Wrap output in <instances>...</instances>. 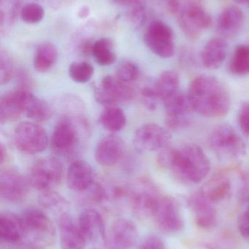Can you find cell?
I'll return each instance as SVG.
<instances>
[{
  "label": "cell",
  "instance_id": "cell-1",
  "mask_svg": "<svg viewBox=\"0 0 249 249\" xmlns=\"http://www.w3.org/2000/svg\"><path fill=\"white\" fill-rule=\"evenodd\" d=\"M157 161L162 168L171 171L177 179L186 184L202 182L211 171L209 157L195 143L161 150Z\"/></svg>",
  "mask_w": 249,
  "mask_h": 249
},
{
  "label": "cell",
  "instance_id": "cell-2",
  "mask_svg": "<svg viewBox=\"0 0 249 249\" xmlns=\"http://www.w3.org/2000/svg\"><path fill=\"white\" fill-rule=\"evenodd\" d=\"M187 95L193 111L205 118H223L230 109L229 92L213 76L201 74L196 77L189 86Z\"/></svg>",
  "mask_w": 249,
  "mask_h": 249
},
{
  "label": "cell",
  "instance_id": "cell-3",
  "mask_svg": "<svg viewBox=\"0 0 249 249\" xmlns=\"http://www.w3.org/2000/svg\"><path fill=\"white\" fill-rule=\"evenodd\" d=\"M91 136L90 124L81 115H65L54 127L51 139L52 150L70 157L78 152Z\"/></svg>",
  "mask_w": 249,
  "mask_h": 249
},
{
  "label": "cell",
  "instance_id": "cell-4",
  "mask_svg": "<svg viewBox=\"0 0 249 249\" xmlns=\"http://www.w3.org/2000/svg\"><path fill=\"white\" fill-rule=\"evenodd\" d=\"M175 15L183 33L192 40L199 39L212 24L211 16L202 0H180Z\"/></svg>",
  "mask_w": 249,
  "mask_h": 249
},
{
  "label": "cell",
  "instance_id": "cell-5",
  "mask_svg": "<svg viewBox=\"0 0 249 249\" xmlns=\"http://www.w3.org/2000/svg\"><path fill=\"white\" fill-rule=\"evenodd\" d=\"M209 144L222 160L241 159L247 155L246 143L229 124L216 126L209 136Z\"/></svg>",
  "mask_w": 249,
  "mask_h": 249
},
{
  "label": "cell",
  "instance_id": "cell-6",
  "mask_svg": "<svg viewBox=\"0 0 249 249\" xmlns=\"http://www.w3.org/2000/svg\"><path fill=\"white\" fill-rule=\"evenodd\" d=\"M64 175V168L61 161L55 157L42 158L35 162L29 174L30 185L38 191L53 190L57 187Z\"/></svg>",
  "mask_w": 249,
  "mask_h": 249
},
{
  "label": "cell",
  "instance_id": "cell-7",
  "mask_svg": "<svg viewBox=\"0 0 249 249\" xmlns=\"http://www.w3.org/2000/svg\"><path fill=\"white\" fill-rule=\"evenodd\" d=\"M22 219L25 229V238L37 246L51 244L55 238V228L49 217L39 209H28Z\"/></svg>",
  "mask_w": 249,
  "mask_h": 249
},
{
  "label": "cell",
  "instance_id": "cell-8",
  "mask_svg": "<svg viewBox=\"0 0 249 249\" xmlns=\"http://www.w3.org/2000/svg\"><path fill=\"white\" fill-rule=\"evenodd\" d=\"M149 49L162 58H170L175 53V39L172 28L161 20L151 22L144 34Z\"/></svg>",
  "mask_w": 249,
  "mask_h": 249
},
{
  "label": "cell",
  "instance_id": "cell-9",
  "mask_svg": "<svg viewBox=\"0 0 249 249\" xmlns=\"http://www.w3.org/2000/svg\"><path fill=\"white\" fill-rule=\"evenodd\" d=\"M162 196L153 181L147 178L140 180L130 192V203L135 216L143 219L152 217Z\"/></svg>",
  "mask_w": 249,
  "mask_h": 249
},
{
  "label": "cell",
  "instance_id": "cell-10",
  "mask_svg": "<svg viewBox=\"0 0 249 249\" xmlns=\"http://www.w3.org/2000/svg\"><path fill=\"white\" fill-rule=\"evenodd\" d=\"M13 139L16 148L29 155L43 152L48 144V136L45 129L34 122L18 124L13 133Z\"/></svg>",
  "mask_w": 249,
  "mask_h": 249
},
{
  "label": "cell",
  "instance_id": "cell-11",
  "mask_svg": "<svg viewBox=\"0 0 249 249\" xmlns=\"http://www.w3.org/2000/svg\"><path fill=\"white\" fill-rule=\"evenodd\" d=\"M134 146L138 152H154L169 147L171 135L167 129L157 124H145L136 130Z\"/></svg>",
  "mask_w": 249,
  "mask_h": 249
},
{
  "label": "cell",
  "instance_id": "cell-12",
  "mask_svg": "<svg viewBox=\"0 0 249 249\" xmlns=\"http://www.w3.org/2000/svg\"><path fill=\"white\" fill-rule=\"evenodd\" d=\"M95 96L101 105L113 106L132 100L134 90L130 84L121 81L115 76H106L95 89Z\"/></svg>",
  "mask_w": 249,
  "mask_h": 249
},
{
  "label": "cell",
  "instance_id": "cell-13",
  "mask_svg": "<svg viewBox=\"0 0 249 249\" xmlns=\"http://www.w3.org/2000/svg\"><path fill=\"white\" fill-rule=\"evenodd\" d=\"M152 218L163 232L172 233L179 232L184 228V219L178 203L170 196H161Z\"/></svg>",
  "mask_w": 249,
  "mask_h": 249
},
{
  "label": "cell",
  "instance_id": "cell-14",
  "mask_svg": "<svg viewBox=\"0 0 249 249\" xmlns=\"http://www.w3.org/2000/svg\"><path fill=\"white\" fill-rule=\"evenodd\" d=\"M30 186L29 179L14 170L7 169L0 174V197L4 201H21L29 193Z\"/></svg>",
  "mask_w": 249,
  "mask_h": 249
},
{
  "label": "cell",
  "instance_id": "cell-15",
  "mask_svg": "<svg viewBox=\"0 0 249 249\" xmlns=\"http://www.w3.org/2000/svg\"><path fill=\"white\" fill-rule=\"evenodd\" d=\"M138 231L134 222L127 219L115 221L105 242L108 249H130L137 242Z\"/></svg>",
  "mask_w": 249,
  "mask_h": 249
},
{
  "label": "cell",
  "instance_id": "cell-16",
  "mask_svg": "<svg viewBox=\"0 0 249 249\" xmlns=\"http://www.w3.org/2000/svg\"><path fill=\"white\" fill-rule=\"evenodd\" d=\"M125 150L124 141L115 134L102 138L96 145L95 158L101 166L111 167L119 162Z\"/></svg>",
  "mask_w": 249,
  "mask_h": 249
},
{
  "label": "cell",
  "instance_id": "cell-17",
  "mask_svg": "<svg viewBox=\"0 0 249 249\" xmlns=\"http://www.w3.org/2000/svg\"><path fill=\"white\" fill-rule=\"evenodd\" d=\"M60 246L61 249H84L86 248V237L75 222L71 215L64 213L58 219Z\"/></svg>",
  "mask_w": 249,
  "mask_h": 249
},
{
  "label": "cell",
  "instance_id": "cell-18",
  "mask_svg": "<svg viewBox=\"0 0 249 249\" xmlns=\"http://www.w3.org/2000/svg\"><path fill=\"white\" fill-rule=\"evenodd\" d=\"M188 204L200 228L209 229L215 226L217 222V212L213 203L209 201L200 190L190 196Z\"/></svg>",
  "mask_w": 249,
  "mask_h": 249
},
{
  "label": "cell",
  "instance_id": "cell-19",
  "mask_svg": "<svg viewBox=\"0 0 249 249\" xmlns=\"http://www.w3.org/2000/svg\"><path fill=\"white\" fill-rule=\"evenodd\" d=\"M245 18V14L239 7L228 6L222 10L218 17L216 31L224 39L234 37L242 29Z\"/></svg>",
  "mask_w": 249,
  "mask_h": 249
},
{
  "label": "cell",
  "instance_id": "cell-20",
  "mask_svg": "<svg viewBox=\"0 0 249 249\" xmlns=\"http://www.w3.org/2000/svg\"><path fill=\"white\" fill-rule=\"evenodd\" d=\"M95 173L90 164L86 161H73L67 174V184L73 191H85L95 183Z\"/></svg>",
  "mask_w": 249,
  "mask_h": 249
},
{
  "label": "cell",
  "instance_id": "cell-21",
  "mask_svg": "<svg viewBox=\"0 0 249 249\" xmlns=\"http://www.w3.org/2000/svg\"><path fill=\"white\" fill-rule=\"evenodd\" d=\"M78 225L86 240L92 242L105 241V222L100 213L95 209H86L80 213Z\"/></svg>",
  "mask_w": 249,
  "mask_h": 249
},
{
  "label": "cell",
  "instance_id": "cell-22",
  "mask_svg": "<svg viewBox=\"0 0 249 249\" xmlns=\"http://www.w3.org/2000/svg\"><path fill=\"white\" fill-rule=\"evenodd\" d=\"M26 90L9 92L1 96L0 101V120L1 124L17 121L24 114V99Z\"/></svg>",
  "mask_w": 249,
  "mask_h": 249
},
{
  "label": "cell",
  "instance_id": "cell-23",
  "mask_svg": "<svg viewBox=\"0 0 249 249\" xmlns=\"http://www.w3.org/2000/svg\"><path fill=\"white\" fill-rule=\"evenodd\" d=\"M228 51L226 39L221 36L209 39L202 51V64L209 70L219 69L226 58Z\"/></svg>",
  "mask_w": 249,
  "mask_h": 249
},
{
  "label": "cell",
  "instance_id": "cell-24",
  "mask_svg": "<svg viewBox=\"0 0 249 249\" xmlns=\"http://www.w3.org/2000/svg\"><path fill=\"white\" fill-rule=\"evenodd\" d=\"M0 238L1 241L16 244L25 238L22 216L13 213H1L0 216Z\"/></svg>",
  "mask_w": 249,
  "mask_h": 249
},
{
  "label": "cell",
  "instance_id": "cell-25",
  "mask_svg": "<svg viewBox=\"0 0 249 249\" xmlns=\"http://www.w3.org/2000/svg\"><path fill=\"white\" fill-rule=\"evenodd\" d=\"M231 181L223 174H217L209 178L200 189L202 194L212 203L225 200L230 193Z\"/></svg>",
  "mask_w": 249,
  "mask_h": 249
},
{
  "label": "cell",
  "instance_id": "cell-26",
  "mask_svg": "<svg viewBox=\"0 0 249 249\" xmlns=\"http://www.w3.org/2000/svg\"><path fill=\"white\" fill-rule=\"evenodd\" d=\"M52 108L45 101L35 96L29 90L26 91L24 99V114L34 122L42 123L48 121L52 115Z\"/></svg>",
  "mask_w": 249,
  "mask_h": 249
},
{
  "label": "cell",
  "instance_id": "cell-27",
  "mask_svg": "<svg viewBox=\"0 0 249 249\" xmlns=\"http://www.w3.org/2000/svg\"><path fill=\"white\" fill-rule=\"evenodd\" d=\"M58 59V51L54 44L44 42L37 47L34 55L33 66L35 70L39 73L49 71Z\"/></svg>",
  "mask_w": 249,
  "mask_h": 249
},
{
  "label": "cell",
  "instance_id": "cell-28",
  "mask_svg": "<svg viewBox=\"0 0 249 249\" xmlns=\"http://www.w3.org/2000/svg\"><path fill=\"white\" fill-rule=\"evenodd\" d=\"M22 0H0V29L7 33L17 21L21 11Z\"/></svg>",
  "mask_w": 249,
  "mask_h": 249
},
{
  "label": "cell",
  "instance_id": "cell-29",
  "mask_svg": "<svg viewBox=\"0 0 249 249\" xmlns=\"http://www.w3.org/2000/svg\"><path fill=\"white\" fill-rule=\"evenodd\" d=\"M165 113L168 117L190 116L193 109L188 95L178 90L163 100Z\"/></svg>",
  "mask_w": 249,
  "mask_h": 249
},
{
  "label": "cell",
  "instance_id": "cell-30",
  "mask_svg": "<svg viewBox=\"0 0 249 249\" xmlns=\"http://www.w3.org/2000/svg\"><path fill=\"white\" fill-rule=\"evenodd\" d=\"M99 122L105 130L116 133L124 129L127 124V117L121 108L108 106L101 113Z\"/></svg>",
  "mask_w": 249,
  "mask_h": 249
},
{
  "label": "cell",
  "instance_id": "cell-31",
  "mask_svg": "<svg viewBox=\"0 0 249 249\" xmlns=\"http://www.w3.org/2000/svg\"><path fill=\"white\" fill-rule=\"evenodd\" d=\"M92 55L100 66H109L116 60L114 44L109 38H101L94 42Z\"/></svg>",
  "mask_w": 249,
  "mask_h": 249
},
{
  "label": "cell",
  "instance_id": "cell-32",
  "mask_svg": "<svg viewBox=\"0 0 249 249\" xmlns=\"http://www.w3.org/2000/svg\"><path fill=\"white\" fill-rule=\"evenodd\" d=\"M179 85V76L172 70L162 71L154 82L155 88L162 102L168 96L178 92Z\"/></svg>",
  "mask_w": 249,
  "mask_h": 249
},
{
  "label": "cell",
  "instance_id": "cell-33",
  "mask_svg": "<svg viewBox=\"0 0 249 249\" xmlns=\"http://www.w3.org/2000/svg\"><path fill=\"white\" fill-rule=\"evenodd\" d=\"M230 73L235 75L249 74V45L241 44L234 50L229 64Z\"/></svg>",
  "mask_w": 249,
  "mask_h": 249
},
{
  "label": "cell",
  "instance_id": "cell-34",
  "mask_svg": "<svg viewBox=\"0 0 249 249\" xmlns=\"http://www.w3.org/2000/svg\"><path fill=\"white\" fill-rule=\"evenodd\" d=\"M95 68L86 61H75L69 67V74L73 81L77 83H88L93 77Z\"/></svg>",
  "mask_w": 249,
  "mask_h": 249
},
{
  "label": "cell",
  "instance_id": "cell-35",
  "mask_svg": "<svg viewBox=\"0 0 249 249\" xmlns=\"http://www.w3.org/2000/svg\"><path fill=\"white\" fill-rule=\"evenodd\" d=\"M45 9L38 3L31 2L22 7L20 17L27 24H36L43 20Z\"/></svg>",
  "mask_w": 249,
  "mask_h": 249
},
{
  "label": "cell",
  "instance_id": "cell-36",
  "mask_svg": "<svg viewBox=\"0 0 249 249\" xmlns=\"http://www.w3.org/2000/svg\"><path fill=\"white\" fill-rule=\"evenodd\" d=\"M140 68L136 63L132 61H124L117 67L115 77L124 83L130 84L138 79Z\"/></svg>",
  "mask_w": 249,
  "mask_h": 249
},
{
  "label": "cell",
  "instance_id": "cell-37",
  "mask_svg": "<svg viewBox=\"0 0 249 249\" xmlns=\"http://www.w3.org/2000/svg\"><path fill=\"white\" fill-rule=\"evenodd\" d=\"M14 74V67L11 55L4 50L0 53V83L7 84L10 82Z\"/></svg>",
  "mask_w": 249,
  "mask_h": 249
},
{
  "label": "cell",
  "instance_id": "cell-38",
  "mask_svg": "<svg viewBox=\"0 0 249 249\" xmlns=\"http://www.w3.org/2000/svg\"><path fill=\"white\" fill-rule=\"evenodd\" d=\"M39 202L40 206L45 209H58L65 205V200L64 197L54 190L41 193Z\"/></svg>",
  "mask_w": 249,
  "mask_h": 249
},
{
  "label": "cell",
  "instance_id": "cell-39",
  "mask_svg": "<svg viewBox=\"0 0 249 249\" xmlns=\"http://www.w3.org/2000/svg\"><path fill=\"white\" fill-rule=\"evenodd\" d=\"M141 97L143 105L151 111L155 110L161 102L160 97L156 91L154 83L152 85H147L141 89Z\"/></svg>",
  "mask_w": 249,
  "mask_h": 249
},
{
  "label": "cell",
  "instance_id": "cell-40",
  "mask_svg": "<svg viewBox=\"0 0 249 249\" xmlns=\"http://www.w3.org/2000/svg\"><path fill=\"white\" fill-rule=\"evenodd\" d=\"M130 7V9L127 14L129 22L134 27H142L146 20V10L145 6L143 3L139 2Z\"/></svg>",
  "mask_w": 249,
  "mask_h": 249
},
{
  "label": "cell",
  "instance_id": "cell-41",
  "mask_svg": "<svg viewBox=\"0 0 249 249\" xmlns=\"http://www.w3.org/2000/svg\"><path fill=\"white\" fill-rule=\"evenodd\" d=\"M59 106L61 110L66 112V115H80L84 108L81 100L72 96L63 98Z\"/></svg>",
  "mask_w": 249,
  "mask_h": 249
},
{
  "label": "cell",
  "instance_id": "cell-42",
  "mask_svg": "<svg viewBox=\"0 0 249 249\" xmlns=\"http://www.w3.org/2000/svg\"><path fill=\"white\" fill-rule=\"evenodd\" d=\"M83 196V200L86 203H99L106 197L105 189L101 184L95 182L89 188L81 192Z\"/></svg>",
  "mask_w": 249,
  "mask_h": 249
},
{
  "label": "cell",
  "instance_id": "cell-43",
  "mask_svg": "<svg viewBox=\"0 0 249 249\" xmlns=\"http://www.w3.org/2000/svg\"><path fill=\"white\" fill-rule=\"evenodd\" d=\"M191 124L190 116L168 117L165 118V124L168 130L178 131L187 128Z\"/></svg>",
  "mask_w": 249,
  "mask_h": 249
},
{
  "label": "cell",
  "instance_id": "cell-44",
  "mask_svg": "<svg viewBox=\"0 0 249 249\" xmlns=\"http://www.w3.org/2000/svg\"><path fill=\"white\" fill-rule=\"evenodd\" d=\"M238 123L241 130L249 135V102H244L238 112Z\"/></svg>",
  "mask_w": 249,
  "mask_h": 249
},
{
  "label": "cell",
  "instance_id": "cell-45",
  "mask_svg": "<svg viewBox=\"0 0 249 249\" xmlns=\"http://www.w3.org/2000/svg\"><path fill=\"white\" fill-rule=\"evenodd\" d=\"M138 249H165V244L159 237L149 235L143 240Z\"/></svg>",
  "mask_w": 249,
  "mask_h": 249
},
{
  "label": "cell",
  "instance_id": "cell-46",
  "mask_svg": "<svg viewBox=\"0 0 249 249\" xmlns=\"http://www.w3.org/2000/svg\"><path fill=\"white\" fill-rule=\"evenodd\" d=\"M238 229L241 235L249 244V207L245 208V210L240 216L238 220Z\"/></svg>",
  "mask_w": 249,
  "mask_h": 249
},
{
  "label": "cell",
  "instance_id": "cell-47",
  "mask_svg": "<svg viewBox=\"0 0 249 249\" xmlns=\"http://www.w3.org/2000/svg\"><path fill=\"white\" fill-rule=\"evenodd\" d=\"M17 75V83L19 85V89L20 90H29V89L32 86V81H31L30 77L27 74L26 71L23 70H19L16 72Z\"/></svg>",
  "mask_w": 249,
  "mask_h": 249
},
{
  "label": "cell",
  "instance_id": "cell-48",
  "mask_svg": "<svg viewBox=\"0 0 249 249\" xmlns=\"http://www.w3.org/2000/svg\"><path fill=\"white\" fill-rule=\"evenodd\" d=\"M240 200L245 208L249 207V180L247 181L240 192Z\"/></svg>",
  "mask_w": 249,
  "mask_h": 249
},
{
  "label": "cell",
  "instance_id": "cell-49",
  "mask_svg": "<svg viewBox=\"0 0 249 249\" xmlns=\"http://www.w3.org/2000/svg\"><path fill=\"white\" fill-rule=\"evenodd\" d=\"M165 5V8L168 10V12L175 14L178 10V5H179L180 0H159Z\"/></svg>",
  "mask_w": 249,
  "mask_h": 249
},
{
  "label": "cell",
  "instance_id": "cell-50",
  "mask_svg": "<svg viewBox=\"0 0 249 249\" xmlns=\"http://www.w3.org/2000/svg\"><path fill=\"white\" fill-rule=\"evenodd\" d=\"M114 2L120 5L132 6L137 3L142 2L141 0H113Z\"/></svg>",
  "mask_w": 249,
  "mask_h": 249
},
{
  "label": "cell",
  "instance_id": "cell-51",
  "mask_svg": "<svg viewBox=\"0 0 249 249\" xmlns=\"http://www.w3.org/2000/svg\"><path fill=\"white\" fill-rule=\"evenodd\" d=\"M89 15V8L87 6L80 7L78 11V16L80 18H86Z\"/></svg>",
  "mask_w": 249,
  "mask_h": 249
},
{
  "label": "cell",
  "instance_id": "cell-52",
  "mask_svg": "<svg viewBox=\"0 0 249 249\" xmlns=\"http://www.w3.org/2000/svg\"><path fill=\"white\" fill-rule=\"evenodd\" d=\"M0 148H1V151H0V153H1L0 162H1V164H2L4 161H6V160H7V150H6L4 145H3L2 143H1V146H0Z\"/></svg>",
  "mask_w": 249,
  "mask_h": 249
},
{
  "label": "cell",
  "instance_id": "cell-53",
  "mask_svg": "<svg viewBox=\"0 0 249 249\" xmlns=\"http://www.w3.org/2000/svg\"><path fill=\"white\" fill-rule=\"evenodd\" d=\"M235 1L239 4H248L249 0H235Z\"/></svg>",
  "mask_w": 249,
  "mask_h": 249
},
{
  "label": "cell",
  "instance_id": "cell-54",
  "mask_svg": "<svg viewBox=\"0 0 249 249\" xmlns=\"http://www.w3.org/2000/svg\"></svg>",
  "mask_w": 249,
  "mask_h": 249
},
{
  "label": "cell",
  "instance_id": "cell-55",
  "mask_svg": "<svg viewBox=\"0 0 249 249\" xmlns=\"http://www.w3.org/2000/svg\"><path fill=\"white\" fill-rule=\"evenodd\" d=\"M248 4H249V3H248Z\"/></svg>",
  "mask_w": 249,
  "mask_h": 249
}]
</instances>
